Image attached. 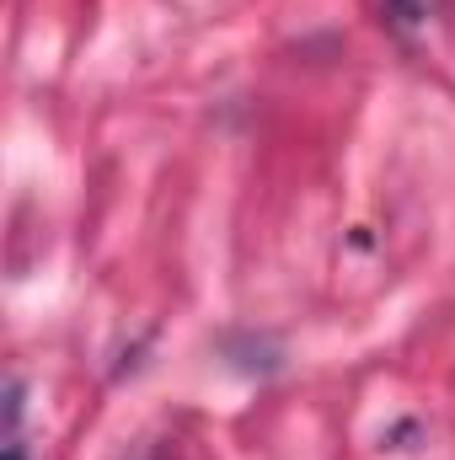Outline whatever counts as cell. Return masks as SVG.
<instances>
[{
    "label": "cell",
    "mask_w": 455,
    "mask_h": 460,
    "mask_svg": "<svg viewBox=\"0 0 455 460\" xmlns=\"http://www.w3.org/2000/svg\"><path fill=\"white\" fill-rule=\"evenodd\" d=\"M5 460H27V445H22V375H5Z\"/></svg>",
    "instance_id": "cell-1"
},
{
    "label": "cell",
    "mask_w": 455,
    "mask_h": 460,
    "mask_svg": "<svg viewBox=\"0 0 455 460\" xmlns=\"http://www.w3.org/2000/svg\"><path fill=\"white\" fill-rule=\"evenodd\" d=\"M434 11H440V0H380V16L402 32H418L424 22H434Z\"/></svg>",
    "instance_id": "cell-2"
}]
</instances>
